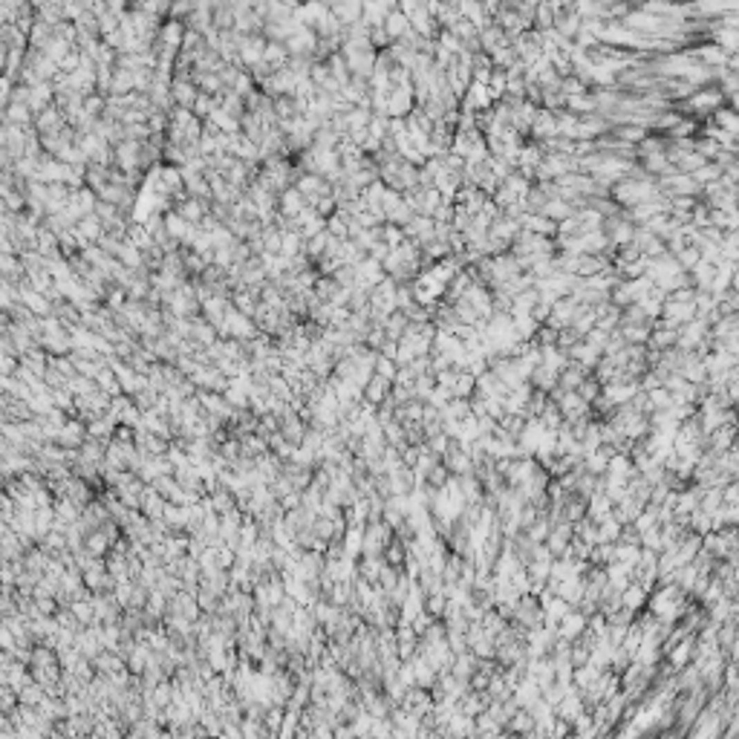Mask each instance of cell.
<instances>
[{
    "label": "cell",
    "mask_w": 739,
    "mask_h": 739,
    "mask_svg": "<svg viewBox=\"0 0 739 739\" xmlns=\"http://www.w3.org/2000/svg\"><path fill=\"white\" fill-rule=\"evenodd\" d=\"M171 95H174L176 107H191L194 110V102H196V95H200V87L194 84V78H174L171 81Z\"/></svg>",
    "instance_id": "3"
},
{
    "label": "cell",
    "mask_w": 739,
    "mask_h": 739,
    "mask_svg": "<svg viewBox=\"0 0 739 739\" xmlns=\"http://www.w3.org/2000/svg\"><path fill=\"white\" fill-rule=\"evenodd\" d=\"M448 601H451L448 592H445V589H439V592H431L428 598H424V610H428L436 621H442V618H445V610H448Z\"/></svg>",
    "instance_id": "12"
},
{
    "label": "cell",
    "mask_w": 739,
    "mask_h": 739,
    "mask_svg": "<svg viewBox=\"0 0 739 739\" xmlns=\"http://www.w3.org/2000/svg\"><path fill=\"white\" fill-rule=\"evenodd\" d=\"M621 601H624V606H630L633 612H638V610L644 606V601H647V586H642L638 581H633V583L621 592Z\"/></svg>",
    "instance_id": "9"
},
{
    "label": "cell",
    "mask_w": 739,
    "mask_h": 739,
    "mask_svg": "<svg viewBox=\"0 0 739 739\" xmlns=\"http://www.w3.org/2000/svg\"><path fill=\"white\" fill-rule=\"evenodd\" d=\"M696 58H702L711 70H716V67H722V64L728 61V53H725V49H722L719 44H704V46L696 49Z\"/></svg>",
    "instance_id": "10"
},
{
    "label": "cell",
    "mask_w": 739,
    "mask_h": 739,
    "mask_svg": "<svg viewBox=\"0 0 739 739\" xmlns=\"http://www.w3.org/2000/svg\"><path fill=\"white\" fill-rule=\"evenodd\" d=\"M557 12H561V9H554L549 0H546V3H540V6H534V29H540V32L552 29L554 21H557Z\"/></svg>",
    "instance_id": "13"
},
{
    "label": "cell",
    "mask_w": 739,
    "mask_h": 739,
    "mask_svg": "<svg viewBox=\"0 0 739 739\" xmlns=\"http://www.w3.org/2000/svg\"><path fill=\"white\" fill-rule=\"evenodd\" d=\"M523 228H529V232L540 234V237H557V223L546 214H540V211H529V214L523 217Z\"/></svg>",
    "instance_id": "5"
},
{
    "label": "cell",
    "mask_w": 739,
    "mask_h": 739,
    "mask_svg": "<svg viewBox=\"0 0 739 739\" xmlns=\"http://www.w3.org/2000/svg\"><path fill=\"white\" fill-rule=\"evenodd\" d=\"M375 373L379 375H384V379H390L393 384H396V375H399V364L393 358H387V355H382L379 353V358H375Z\"/></svg>",
    "instance_id": "16"
},
{
    "label": "cell",
    "mask_w": 739,
    "mask_h": 739,
    "mask_svg": "<svg viewBox=\"0 0 739 739\" xmlns=\"http://www.w3.org/2000/svg\"><path fill=\"white\" fill-rule=\"evenodd\" d=\"M384 29H387L390 41H402L413 26H410V18L402 9H393V12H387V18H384Z\"/></svg>",
    "instance_id": "7"
},
{
    "label": "cell",
    "mask_w": 739,
    "mask_h": 739,
    "mask_svg": "<svg viewBox=\"0 0 739 739\" xmlns=\"http://www.w3.org/2000/svg\"><path fill=\"white\" fill-rule=\"evenodd\" d=\"M586 624H589V615H583L581 610H578V612L569 610V612L561 618V624H557V638L574 642V638H578V635L586 630Z\"/></svg>",
    "instance_id": "2"
},
{
    "label": "cell",
    "mask_w": 739,
    "mask_h": 739,
    "mask_svg": "<svg viewBox=\"0 0 739 739\" xmlns=\"http://www.w3.org/2000/svg\"><path fill=\"white\" fill-rule=\"evenodd\" d=\"M306 205H309V203H306V196H303L298 188H294V185H289L286 191L277 194V211H281L283 217H298Z\"/></svg>",
    "instance_id": "1"
},
{
    "label": "cell",
    "mask_w": 739,
    "mask_h": 739,
    "mask_svg": "<svg viewBox=\"0 0 739 739\" xmlns=\"http://www.w3.org/2000/svg\"><path fill=\"white\" fill-rule=\"evenodd\" d=\"M713 122H716V127L728 130L731 136H736V139H739V113H736V110H731V107H722V110H716V113H713Z\"/></svg>",
    "instance_id": "11"
},
{
    "label": "cell",
    "mask_w": 739,
    "mask_h": 739,
    "mask_svg": "<svg viewBox=\"0 0 739 739\" xmlns=\"http://www.w3.org/2000/svg\"><path fill=\"white\" fill-rule=\"evenodd\" d=\"M3 122L6 124H18V127H29V124H35V113H32L29 104L9 102L6 110H3Z\"/></svg>",
    "instance_id": "8"
},
{
    "label": "cell",
    "mask_w": 739,
    "mask_h": 739,
    "mask_svg": "<svg viewBox=\"0 0 739 739\" xmlns=\"http://www.w3.org/2000/svg\"><path fill=\"white\" fill-rule=\"evenodd\" d=\"M525 3H529V0H525Z\"/></svg>",
    "instance_id": "17"
},
{
    "label": "cell",
    "mask_w": 739,
    "mask_h": 739,
    "mask_svg": "<svg viewBox=\"0 0 739 739\" xmlns=\"http://www.w3.org/2000/svg\"><path fill=\"white\" fill-rule=\"evenodd\" d=\"M612 136L621 139V142H627V144H638L642 139H647V130H644V124H630L627 122L624 127H615Z\"/></svg>",
    "instance_id": "14"
},
{
    "label": "cell",
    "mask_w": 739,
    "mask_h": 739,
    "mask_svg": "<svg viewBox=\"0 0 739 739\" xmlns=\"http://www.w3.org/2000/svg\"><path fill=\"white\" fill-rule=\"evenodd\" d=\"M722 104V90H702V93H693L691 95V102H687V107H691L693 113H716V107Z\"/></svg>",
    "instance_id": "6"
},
{
    "label": "cell",
    "mask_w": 739,
    "mask_h": 739,
    "mask_svg": "<svg viewBox=\"0 0 739 739\" xmlns=\"http://www.w3.org/2000/svg\"><path fill=\"white\" fill-rule=\"evenodd\" d=\"M361 393H364V402H370V404L379 407V404L390 396V393H393V382L384 379V375H379V373H373V375H370V382L364 384V390H361Z\"/></svg>",
    "instance_id": "4"
},
{
    "label": "cell",
    "mask_w": 739,
    "mask_h": 739,
    "mask_svg": "<svg viewBox=\"0 0 739 739\" xmlns=\"http://www.w3.org/2000/svg\"><path fill=\"white\" fill-rule=\"evenodd\" d=\"M647 396H650V402H653V410H670L673 407V393L667 390V387H653V390H647Z\"/></svg>",
    "instance_id": "15"
}]
</instances>
